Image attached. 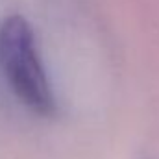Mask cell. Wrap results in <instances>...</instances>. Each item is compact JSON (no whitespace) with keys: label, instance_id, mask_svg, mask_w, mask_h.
<instances>
[{"label":"cell","instance_id":"6da1fadb","mask_svg":"<svg viewBox=\"0 0 159 159\" xmlns=\"http://www.w3.org/2000/svg\"><path fill=\"white\" fill-rule=\"evenodd\" d=\"M0 70L17 100L34 115H56L57 102L41 61L35 34L22 15H9L0 24Z\"/></svg>","mask_w":159,"mask_h":159}]
</instances>
